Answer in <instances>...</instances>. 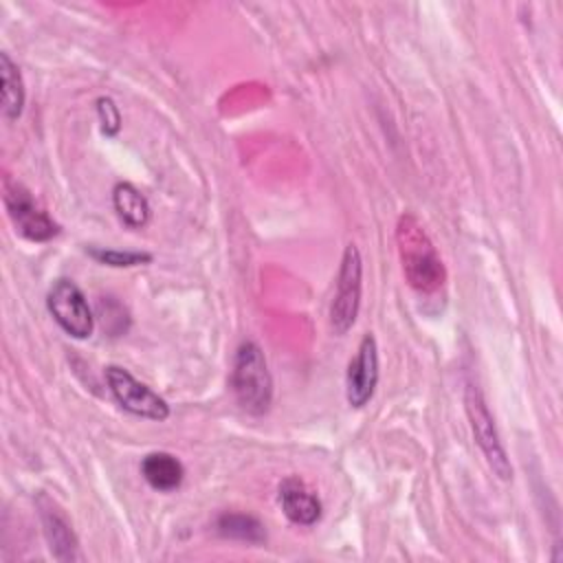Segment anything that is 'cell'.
<instances>
[{"label": "cell", "mask_w": 563, "mask_h": 563, "mask_svg": "<svg viewBox=\"0 0 563 563\" xmlns=\"http://www.w3.org/2000/svg\"><path fill=\"white\" fill-rule=\"evenodd\" d=\"M235 402L251 416H264L273 402V376L266 356L255 341H242L235 350L231 378Z\"/></svg>", "instance_id": "2"}, {"label": "cell", "mask_w": 563, "mask_h": 563, "mask_svg": "<svg viewBox=\"0 0 563 563\" xmlns=\"http://www.w3.org/2000/svg\"><path fill=\"white\" fill-rule=\"evenodd\" d=\"M88 255L92 260H97L103 266H112V268H132V266H141V264H150L152 255L145 251H117V249H99V246H90Z\"/></svg>", "instance_id": "15"}, {"label": "cell", "mask_w": 563, "mask_h": 563, "mask_svg": "<svg viewBox=\"0 0 563 563\" xmlns=\"http://www.w3.org/2000/svg\"><path fill=\"white\" fill-rule=\"evenodd\" d=\"M279 504L295 526H314L321 519V501L317 493L299 477H286L279 484Z\"/></svg>", "instance_id": "10"}, {"label": "cell", "mask_w": 563, "mask_h": 563, "mask_svg": "<svg viewBox=\"0 0 563 563\" xmlns=\"http://www.w3.org/2000/svg\"><path fill=\"white\" fill-rule=\"evenodd\" d=\"M37 510L42 521V532L46 537L48 550L57 561H84V554L79 550L77 534L64 512L51 501L46 495L37 497Z\"/></svg>", "instance_id": "9"}, {"label": "cell", "mask_w": 563, "mask_h": 563, "mask_svg": "<svg viewBox=\"0 0 563 563\" xmlns=\"http://www.w3.org/2000/svg\"><path fill=\"white\" fill-rule=\"evenodd\" d=\"M396 244L407 284L418 292H435L446 279V268L424 227L413 213H402L396 224Z\"/></svg>", "instance_id": "1"}, {"label": "cell", "mask_w": 563, "mask_h": 563, "mask_svg": "<svg viewBox=\"0 0 563 563\" xmlns=\"http://www.w3.org/2000/svg\"><path fill=\"white\" fill-rule=\"evenodd\" d=\"M112 207L123 224L141 229L150 222L152 209L147 198L132 183H117L112 189Z\"/></svg>", "instance_id": "12"}, {"label": "cell", "mask_w": 563, "mask_h": 563, "mask_svg": "<svg viewBox=\"0 0 563 563\" xmlns=\"http://www.w3.org/2000/svg\"><path fill=\"white\" fill-rule=\"evenodd\" d=\"M464 409H466V416H468V424H471V431H473V438L477 442V446L482 449L488 466L493 468V473L508 482L512 479V464L506 455V449L501 444V438H499V431L495 427V420L488 411V405L484 400V394L482 389L475 385V383H466V389H464Z\"/></svg>", "instance_id": "4"}, {"label": "cell", "mask_w": 563, "mask_h": 563, "mask_svg": "<svg viewBox=\"0 0 563 563\" xmlns=\"http://www.w3.org/2000/svg\"><path fill=\"white\" fill-rule=\"evenodd\" d=\"M363 292V260L356 244H347L341 257L334 297L330 303V328L343 336L356 323Z\"/></svg>", "instance_id": "3"}, {"label": "cell", "mask_w": 563, "mask_h": 563, "mask_svg": "<svg viewBox=\"0 0 563 563\" xmlns=\"http://www.w3.org/2000/svg\"><path fill=\"white\" fill-rule=\"evenodd\" d=\"M216 532L224 539L246 541V543H262L266 539V530L262 521L244 512H222L216 519Z\"/></svg>", "instance_id": "14"}, {"label": "cell", "mask_w": 563, "mask_h": 563, "mask_svg": "<svg viewBox=\"0 0 563 563\" xmlns=\"http://www.w3.org/2000/svg\"><path fill=\"white\" fill-rule=\"evenodd\" d=\"M0 79H2V114L9 121L20 119L26 101L24 79L18 64L9 57V53H0Z\"/></svg>", "instance_id": "13"}, {"label": "cell", "mask_w": 563, "mask_h": 563, "mask_svg": "<svg viewBox=\"0 0 563 563\" xmlns=\"http://www.w3.org/2000/svg\"><path fill=\"white\" fill-rule=\"evenodd\" d=\"M97 106V117H99V123H101V132L106 136H114L119 134L121 130V112H119V106L114 103L112 97H99L95 101Z\"/></svg>", "instance_id": "16"}, {"label": "cell", "mask_w": 563, "mask_h": 563, "mask_svg": "<svg viewBox=\"0 0 563 563\" xmlns=\"http://www.w3.org/2000/svg\"><path fill=\"white\" fill-rule=\"evenodd\" d=\"M46 308L55 323L73 339H88L95 330V314L81 288L66 277L51 284L46 292Z\"/></svg>", "instance_id": "6"}, {"label": "cell", "mask_w": 563, "mask_h": 563, "mask_svg": "<svg viewBox=\"0 0 563 563\" xmlns=\"http://www.w3.org/2000/svg\"><path fill=\"white\" fill-rule=\"evenodd\" d=\"M2 200L13 229L31 242H48L59 233V224L33 198V194L18 180L4 178Z\"/></svg>", "instance_id": "5"}, {"label": "cell", "mask_w": 563, "mask_h": 563, "mask_svg": "<svg viewBox=\"0 0 563 563\" xmlns=\"http://www.w3.org/2000/svg\"><path fill=\"white\" fill-rule=\"evenodd\" d=\"M106 383L112 394V398L132 416L163 422L169 418V405L163 396H158L154 389L136 380L125 367L121 365H108L106 367Z\"/></svg>", "instance_id": "7"}, {"label": "cell", "mask_w": 563, "mask_h": 563, "mask_svg": "<svg viewBox=\"0 0 563 563\" xmlns=\"http://www.w3.org/2000/svg\"><path fill=\"white\" fill-rule=\"evenodd\" d=\"M378 385V345L374 334H365L345 372V398L354 409L365 407Z\"/></svg>", "instance_id": "8"}, {"label": "cell", "mask_w": 563, "mask_h": 563, "mask_svg": "<svg viewBox=\"0 0 563 563\" xmlns=\"http://www.w3.org/2000/svg\"><path fill=\"white\" fill-rule=\"evenodd\" d=\"M143 479L158 493L176 490L185 479V466L180 460L167 451L147 453L141 462Z\"/></svg>", "instance_id": "11"}]
</instances>
